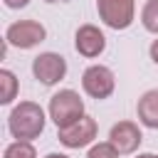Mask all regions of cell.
<instances>
[{"mask_svg":"<svg viewBox=\"0 0 158 158\" xmlns=\"http://www.w3.org/2000/svg\"><path fill=\"white\" fill-rule=\"evenodd\" d=\"M148 54H151V59H153V62L158 64V37H156V40L151 42V47H148Z\"/></svg>","mask_w":158,"mask_h":158,"instance_id":"cell-16","label":"cell"},{"mask_svg":"<svg viewBox=\"0 0 158 158\" xmlns=\"http://www.w3.org/2000/svg\"><path fill=\"white\" fill-rule=\"evenodd\" d=\"M99 133V126L91 116H81L79 121L64 126V128H57V138L64 148H84V146H94V138Z\"/></svg>","mask_w":158,"mask_h":158,"instance_id":"cell-7","label":"cell"},{"mask_svg":"<svg viewBox=\"0 0 158 158\" xmlns=\"http://www.w3.org/2000/svg\"><path fill=\"white\" fill-rule=\"evenodd\" d=\"M2 158H37V151H35L32 141H12L5 146Z\"/></svg>","mask_w":158,"mask_h":158,"instance_id":"cell-13","label":"cell"},{"mask_svg":"<svg viewBox=\"0 0 158 158\" xmlns=\"http://www.w3.org/2000/svg\"><path fill=\"white\" fill-rule=\"evenodd\" d=\"M121 153L114 148V143L111 141H99V143H94L91 148H89V153H86V158H118Z\"/></svg>","mask_w":158,"mask_h":158,"instance_id":"cell-14","label":"cell"},{"mask_svg":"<svg viewBox=\"0 0 158 158\" xmlns=\"http://www.w3.org/2000/svg\"><path fill=\"white\" fill-rule=\"evenodd\" d=\"M74 49L86 59H96L106 49V35L96 25H81L74 32Z\"/></svg>","mask_w":158,"mask_h":158,"instance_id":"cell-9","label":"cell"},{"mask_svg":"<svg viewBox=\"0 0 158 158\" xmlns=\"http://www.w3.org/2000/svg\"><path fill=\"white\" fill-rule=\"evenodd\" d=\"M47 114L37 101H20L7 116V131L15 141H35L44 131Z\"/></svg>","mask_w":158,"mask_h":158,"instance_id":"cell-1","label":"cell"},{"mask_svg":"<svg viewBox=\"0 0 158 158\" xmlns=\"http://www.w3.org/2000/svg\"><path fill=\"white\" fill-rule=\"evenodd\" d=\"M81 89H84L86 96H91L96 101L109 99L116 89V74L106 64H91L81 74Z\"/></svg>","mask_w":158,"mask_h":158,"instance_id":"cell-5","label":"cell"},{"mask_svg":"<svg viewBox=\"0 0 158 158\" xmlns=\"http://www.w3.org/2000/svg\"><path fill=\"white\" fill-rule=\"evenodd\" d=\"M109 141L114 143V148H116L121 156H128V153H136V151L141 148L143 133H141L138 123H133V121H118V123L111 126Z\"/></svg>","mask_w":158,"mask_h":158,"instance_id":"cell-8","label":"cell"},{"mask_svg":"<svg viewBox=\"0 0 158 158\" xmlns=\"http://www.w3.org/2000/svg\"><path fill=\"white\" fill-rule=\"evenodd\" d=\"M96 12L109 30H126L136 20V0H96Z\"/></svg>","mask_w":158,"mask_h":158,"instance_id":"cell-3","label":"cell"},{"mask_svg":"<svg viewBox=\"0 0 158 158\" xmlns=\"http://www.w3.org/2000/svg\"><path fill=\"white\" fill-rule=\"evenodd\" d=\"M17 91H20V81H17L15 72L0 69V104L2 106H10L17 99Z\"/></svg>","mask_w":158,"mask_h":158,"instance_id":"cell-11","label":"cell"},{"mask_svg":"<svg viewBox=\"0 0 158 158\" xmlns=\"http://www.w3.org/2000/svg\"><path fill=\"white\" fill-rule=\"evenodd\" d=\"M44 158H69V156H64V153H47Z\"/></svg>","mask_w":158,"mask_h":158,"instance_id":"cell-17","label":"cell"},{"mask_svg":"<svg viewBox=\"0 0 158 158\" xmlns=\"http://www.w3.org/2000/svg\"><path fill=\"white\" fill-rule=\"evenodd\" d=\"M44 2H49V5H54V2H69V0H44Z\"/></svg>","mask_w":158,"mask_h":158,"instance_id":"cell-19","label":"cell"},{"mask_svg":"<svg viewBox=\"0 0 158 158\" xmlns=\"http://www.w3.org/2000/svg\"><path fill=\"white\" fill-rule=\"evenodd\" d=\"M47 116L52 118V123L57 128H64V126H69L84 116V99L74 89H59L49 99Z\"/></svg>","mask_w":158,"mask_h":158,"instance_id":"cell-2","label":"cell"},{"mask_svg":"<svg viewBox=\"0 0 158 158\" xmlns=\"http://www.w3.org/2000/svg\"><path fill=\"white\" fill-rule=\"evenodd\" d=\"M141 25L146 32L158 37V0H146L141 7Z\"/></svg>","mask_w":158,"mask_h":158,"instance_id":"cell-12","label":"cell"},{"mask_svg":"<svg viewBox=\"0 0 158 158\" xmlns=\"http://www.w3.org/2000/svg\"><path fill=\"white\" fill-rule=\"evenodd\" d=\"M32 77L44 86H54L67 77V59L59 52H40L32 59Z\"/></svg>","mask_w":158,"mask_h":158,"instance_id":"cell-6","label":"cell"},{"mask_svg":"<svg viewBox=\"0 0 158 158\" xmlns=\"http://www.w3.org/2000/svg\"><path fill=\"white\" fill-rule=\"evenodd\" d=\"M136 114L146 128H158V89H148L138 96Z\"/></svg>","mask_w":158,"mask_h":158,"instance_id":"cell-10","label":"cell"},{"mask_svg":"<svg viewBox=\"0 0 158 158\" xmlns=\"http://www.w3.org/2000/svg\"><path fill=\"white\" fill-rule=\"evenodd\" d=\"M47 40V30L37 20H17L5 30V44L17 49H32Z\"/></svg>","mask_w":158,"mask_h":158,"instance_id":"cell-4","label":"cell"},{"mask_svg":"<svg viewBox=\"0 0 158 158\" xmlns=\"http://www.w3.org/2000/svg\"><path fill=\"white\" fill-rule=\"evenodd\" d=\"M136 158H158V156H156V153H138Z\"/></svg>","mask_w":158,"mask_h":158,"instance_id":"cell-18","label":"cell"},{"mask_svg":"<svg viewBox=\"0 0 158 158\" xmlns=\"http://www.w3.org/2000/svg\"><path fill=\"white\" fill-rule=\"evenodd\" d=\"M2 2H5V7H10V10H22V7L30 5V0H2Z\"/></svg>","mask_w":158,"mask_h":158,"instance_id":"cell-15","label":"cell"}]
</instances>
